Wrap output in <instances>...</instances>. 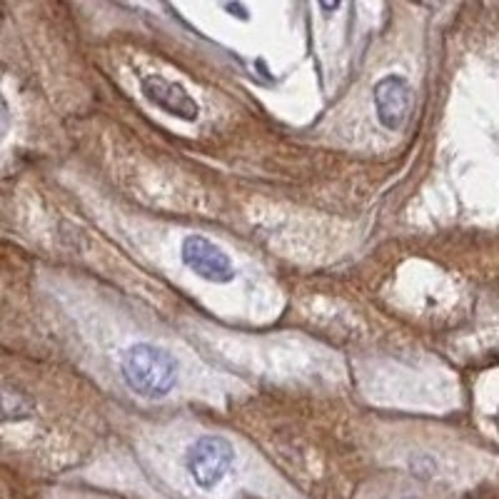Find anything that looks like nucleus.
I'll use <instances>...</instances> for the list:
<instances>
[{
    "label": "nucleus",
    "instance_id": "1",
    "mask_svg": "<svg viewBox=\"0 0 499 499\" xmlns=\"http://www.w3.org/2000/svg\"><path fill=\"white\" fill-rule=\"evenodd\" d=\"M120 367H122L125 385L140 397H168L178 385V359L172 357L168 349L150 345V342L130 345L122 352Z\"/></svg>",
    "mask_w": 499,
    "mask_h": 499
},
{
    "label": "nucleus",
    "instance_id": "2",
    "mask_svg": "<svg viewBox=\"0 0 499 499\" xmlns=\"http://www.w3.org/2000/svg\"><path fill=\"white\" fill-rule=\"evenodd\" d=\"M232 462H235V447L225 437H215V435L195 439L185 452V467L190 477L205 492L215 489L228 477Z\"/></svg>",
    "mask_w": 499,
    "mask_h": 499
},
{
    "label": "nucleus",
    "instance_id": "3",
    "mask_svg": "<svg viewBox=\"0 0 499 499\" xmlns=\"http://www.w3.org/2000/svg\"><path fill=\"white\" fill-rule=\"evenodd\" d=\"M180 258L185 262V268L192 269L198 278L218 285H228L235 279L238 269L232 265V259L225 250H220L212 240L205 235H188L180 245Z\"/></svg>",
    "mask_w": 499,
    "mask_h": 499
},
{
    "label": "nucleus",
    "instance_id": "4",
    "mask_svg": "<svg viewBox=\"0 0 499 499\" xmlns=\"http://www.w3.org/2000/svg\"><path fill=\"white\" fill-rule=\"evenodd\" d=\"M375 110L382 128L399 130L412 108V88L402 75H385L375 85Z\"/></svg>",
    "mask_w": 499,
    "mask_h": 499
},
{
    "label": "nucleus",
    "instance_id": "5",
    "mask_svg": "<svg viewBox=\"0 0 499 499\" xmlns=\"http://www.w3.org/2000/svg\"><path fill=\"white\" fill-rule=\"evenodd\" d=\"M140 90L152 105H158L160 110L175 115L178 120H185V122L198 120V103L192 100V95L180 83H172V80L162 78V75H145L140 80Z\"/></svg>",
    "mask_w": 499,
    "mask_h": 499
},
{
    "label": "nucleus",
    "instance_id": "6",
    "mask_svg": "<svg viewBox=\"0 0 499 499\" xmlns=\"http://www.w3.org/2000/svg\"><path fill=\"white\" fill-rule=\"evenodd\" d=\"M3 407H5V419L8 422H20V419H25L33 415V402L25 397H20V395H13V389H5V402H3Z\"/></svg>",
    "mask_w": 499,
    "mask_h": 499
},
{
    "label": "nucleus",
    "instance_id": "7",
    "mask_svg": "<svg viewBox=\"0 0 499 499\" xmlns=\"http://www.w3.org/2000/svg\"><path fill=\"white\" fill-rule=\"evenodd\" d=\"M222 10H225V13H232V15H238V18L242 20H250V10L245 8V5H232V3H228V5H222Z\"/></svg>",
    "mask_w": 499,
    "mask_h": 499
},
{
    "label": "nucleus",
    "instance_id": "8",
    "mask_svg": "<svg viewBox=\"0 0 499 499\" xmlns=\"http://www.w3.org/2000/svg\"><path fill=\"white\" fill-rule=\"evenodd\" d=\"M497 425H499V415H497Z\"/></svg>",
    "mask_w": 499,
    "mask_h": 499
},
{
    "label": "nucleus",
    "instance_id": "9",
    "mask_svg": "<svg viewBox=\"0 0 499 499\" xmlns=\"http://www.w3.org/2000/svg\"><path fill=\"white\" fill-rule=\"evenodd\" d=\"M405 499H415V497H405Z\"/></svg>",
    "mask_w": 499,
    "mask_h": 499
}]
</instances>
